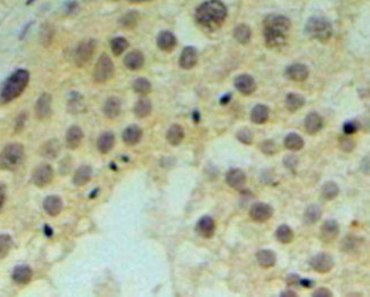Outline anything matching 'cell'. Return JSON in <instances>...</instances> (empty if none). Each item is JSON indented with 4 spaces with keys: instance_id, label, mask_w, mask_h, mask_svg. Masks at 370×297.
Returning <instances> with one entry per match:
<instances>
[{
    "instance_id": "48",
    "label": "cell",
    "mask_w": 370,
    "mask_h": 297,
    "mask_svg": "<svg viewBox=\"0 0 370 297\" xmlns=\"http://www.w3.org/2000/svg\"><path fill=\"white\" fill-rule=\"evenodd\" d=\"M300 164V161H299V157L294 155V154H289V155H286L284 157V165L287 167V169L289 171L292 172H295L296 169H298V166Z\"/></svg>"
},
{
    "instance_id": "16",
    "label": "cell",
    "mask_w": 370,
    "mask_h": 297,
    "mask_svg": "<svg viewBox=\"0 0 370 297\" xmlns=\"http://www.w3.org/2000/svg\"><path fill=\"white\" fill-rule=\"evenodd\" d=\"M197 62H199V52L195 47L187 46L182 49L179 57V66L182 70H191L196 66Z\"/></svg>"
},
{
    "instance_id": "54",
    "label": "cell",
    "mask_w": 370,
    "mask_h": 297,
    "mask_svg": "<svg viewBox=\"0 0 370 297\" xmlns=\"http://www.w3.org/2000/svg\"><path fill=\"white\" fill-rule=\"evenodd\" d=\"M5 200H6V192H5V186L0 184V212H2L3 207H4Z\"/></svg>"
},
{
    "instance_id": "15",
    "label": "cell",
    "mask_w": 370,
    "mask_h": 297,
    "mask_svg": "<svg viewBox=\"0 0 370 297\" xmlns=\"http://www.w3.org/2000/svg\"><path fill=\"white\" fill-rule=\"evenodd\" d=\"M197 235L204 239H211L215 234V221L209 215L202 216L196 224Z\"/></svg>"
},
{
    "instance_id": "22",
    "label": "cell",
    "mask_w": 370,
    "mask_h": 297,
    "mask_svg": "<svg viewBox=\"0 0 370 297\" xmlns=\"http://www.w3.org/2000/svg\"><path fill=\"white\" fill-rule=\"evenodd\" d=\"M43 210L49 216H57L63 211V201L57 195L47 196L43 201Z\"/></svg>"
},
{
    "instance_id": "61",
    "label": "cell",
    "mask_w": 370,
    "mask_h": 297,
    "mask_svg": "<svg viewBox=\"0 0 370 297\" xmlns=\"http://www.w3.org/2000/svg\"><path fill=\"white\" fill-rule=\"evenodd\" d=\"M97 194H98V189H95V190H93V194L90 195V198H93Z\"/></svg>"
},
{
    "instance_id": "36",
    "label": "cell",
    "mask_w": 370,
    "mask_h": 297,
    "mask_svg": "<svg viewBox=\"0 0 370 297\" xmlns=\"http://www.w3.org/2000/svg\"><path fill=\"white\" fill-rule=\"evenodd\" d=\"M153 110L152 102L148 98H140L139 101L136 103L135 107H133V113L138 118H145L148 115H151Z\"/></svg>"
},
{
    "instance_id": "29",
    "label": "cell",
    "mask_w": 370,
    "mask_h": 297,
    "mask_svg": "<svg viewBox=\"0 0 370 297\" xmlns=\"http://www.w3.org/2000/svg\"><path fill=\"white\" fill-rule=\"evenodd\" d=\"M115 145V137L113 132H104L97 140V148L102 154H108Z\"/></svg>"
},
{
    "instance_id": "43",
    "label": "cell",
    "mask_w": 370,
    "mask_h": 297,
    "mask_svg": "<svg viewBox=\"0 0 370 297\" xmlns=\"http://www.w3.org/2000/svg\"><path fill=\"white\" fill-rule=\"evenodd\" d=\"M12 246H13V239L11 236L7 234L0 235V260L5 259V257L9 254V252L12 250Z\"/></svg>"
},
{
    "instance_id": "57",
    "label": "cell",
    "mask_w": 370,
    "mask_h": 297,
    "mask_svg": "<svg viewBox=\"0 0 370 297\" xmlns=\"http://www.w3.org/2000/svg\"><path fill=\"white\" fill-rule=\"evenodd\" d=\"M230 99H231V95H230V93H226L225 96L221 97L220 104H221V105H226V104H228L230 102Z\"/></svg>"
},
{
    "instance_id": "2",
    "label": "cell",
    "mask_w": 370,
    "mask_h": 297,
    "mask_svg": "<svg viewBox=\"0 0 370 297\" xmlns=\"http://www.w3.org/2000/svg\"><path fill=\"white\" fill-rule=\"evenodd\" d=\"M292 28L290 19L281 14H269L263 19V38L266 47L278 48L287 41Z\"/></svg>"
},
{
    "instance_id": "18",
    "label": "cell",
    "mask_w": 370,
    "mask_h": 297,
    "mask_svg": "<svg viewBox=\"0 0 370 297\" xmlns=\"http://www.w3.org/2000/svg\"><path fill=\"white\" fill-rule=\"evenodd\" d=\"M304 128L309 135H317L324 128V120L318 113L311 112L304 118Z\"/></svg>"
},
{
    "instance_id": "31",
    "label": "cell",
    "mask_w": 370,
    "mask_h": 297,
    "mask_svg": "<svg viewBox=\"0 0 370 297\" xmlns=\"http://www.w3.org/2000/svg\"><path fill=\"white\" fill-rule=\"evenodd\" d=\"M92 170L89 165H82L79 167L73 176V184L77 187H82L87 185L91 180Z\"/></svg>"
},
{
    "instance_id": "38",
    "label": "cell",
    "mask_w": 370,
    "mask_h": 297,
    "mask_svg": "<svg viewBox=\"0 0 370 297\" xmlns=\"http://www.w3.org/2000/svg\"><path fill=\"white\" fill-rule=\"evenodd\" d=\"M138 21H139V14H138V12L136 11H131L123 15V16L120 18V21H118V24H120V27L122 29L130 30L136 28Z\"/></svg>"
},
{
    "instance_id": "12",
    "label": "cell",
    "mask_w": 370,
    "mask_h": 297,
    "mask_svg": "<svg viewBox=\"0 0 370 297\" xmlns=\"http://www.w3.org/2000/svg\"><path fill=\"white\" fill-rule=\"evenodd\" d=\"M309 74L308 66L302 63L290 64L285 70V77L294 82H304L309 78Z\"/></svg>"
},
{
    "instance_id": "59",
    "label": "cell",
    "mask_w": 370,
    "mask_h": 297,
    "mask_svg": "<svg viewBox=\"0 0 370 297\" xmlns=\"http://www.w3.org/2000/svg\"><path fill=\"white\" fill-rule=\"evenodd\" d=\"M192 117H194V121L195 122H199L200 118H201V114L199 111H194V113H192Z\"/></svg>"
},
{
    "instance_id": "42",
    "label": "cell",
    "mask_w": 370,
    "mask_h": 297,
    "mask_svg": "<svg viewBox=\"0 0 370 297\" xmlns=\"http://www.w3.org/2000/svg\"><path fill=\"white\" fill-rule=\"evenodd\" d=\"M128 47H129V41L123 37H116L111 40L112 53L114 54L115 56L122 55V54L127 51Z\"/></svg>"
},
{
    "instance_id": "28",
    "label": "cell",
    "mask_w": 370,
    "mask_h": 297,
    "mask_svg": "<svg viewBox=\"0 0 370 297\" xmlns=\"http://www.w3.org/2000/svg\"><path fill=\"white\" fill-rule=\"evenodd\" d=\"M322 216H323L322 207L317 204H311L304 211L303 222L305 226H313L322 219Z\"/></svg>"
},
{
    "instance_id": "6",
    "label": "cell",
    "mask_w": 370,
    "mask_h": 297,
    "mask_svg": "<svg viewBox=\"0 0 370 297\" xmlns=\"http://www.w3.org/2000/svg\"><path fill=\"white\" fill-rule=\"evenodd\" d=\"M114 76V64L107 54H102L97 64L93 67V81L97 83H106Z\"/></svg>"
},
{
    "instance_id": "11",
    "label": "cell",
    "mask_w": 370,
    "mask_h": 297,
    "mask_svg": "<svg viewBox=\"0 0 370 297\" xmlns=\"http://www.w3.org/2000/svg\"><path fill=\"white\" fill-rule=\"evenodd\" d=\"M339 225L336 220H327L324 222V225L320 228V236L319 238L325 244H332L337 239L339 236Z\"/></svg>"
},
{
    "instance_id": "21",
    "label": "cell",
    "mask_w": 370,
    "mask_h": 297,
    "mask_svg": "<svg viewBox=\"0 0 370 297\" xmlns=\"http://www.w3.org/2000/svg\"><path fill=\"white\" fill-rule=\"evenodd\" d=\"M125 66L130 71H138L144 66L145 56L140 51H132L127 54L125 59H123Z\"/></svg>"
},
{
    "instance_id": "55",
    "label": "cell",
    "mask_w": 370,
    "mask_h": 297,
    "mask_svg": "<svg viewBox=\"0 0 370 297\" xmlns=\"http://www.w3.org/2000/svg\"><path fill=\"white\" fill-rule=\"evenodd\" d=\"M280 296H281V297H298L299 295L296 294L294 290H292V289H287V290L281 291V293H280Z\"/></svg>"
},
{
    "instance_id": "1",
    "label": "cell",
    "mask_w": 370,
    "mask_h": 297,
    "mask_svg": "<svg viewBox=\"0 0 370 297\" xmlns=\"http://www.w3.org/2000/svg\"><path fill=\"white\" fill-rule=\"evenodd\" d=\"M228 16V9L221 0H206L195 11L196 23L207 31L219 30Z\"/></svg>"
},
{
    "instance_id": "52",
    "label": "cell",
    "mask_w": 370,
    "mask_h": 297,
    "mask_svg": "<svg viewBox=\"0 0 370 297\" xmlns=\"http://www.w3.org/2000/svg\"><path fill=\"white\" fill-rule=\"evenodd\" d=\"M300 277L298 275L295 274H290L288 275L287 278H286V284H287L288 287H295V286H299V283H300Z\"/></svg>"
},
{
    "instance_id": "53",
    "label": "cell",
    "mask_w": 370,
    "mask_h": 297,
    "mask_svg": "<svg viewBox=\"0 0 370 297\" xmlns=\"http://www.w3.org/2000/svg\"><path fill=\"white\" fill-rule=\"evenodd\" d=\"M299 286H302V287H304V288H312V287L314 286V280L301 278Z\"/></svg>"
},
{
    "instance_id": "19",
    "label": "cell",
    "mask_w": 370,
    "mask_h": 297,
    "mask_svg": "<svg viewBox=\"0 0 370 297\" xmlns=\"http://www.w3.org/2000/svg\"><path fill=\"white\" fill-rule=\"evenodd\" d=\"M121 108H122V103L121 99L115 96L108 97L106 102L104 103L103 105V113L107 118H116L121 114Z\"/></svg>"
},
{
    "instance_id": "51",
    "label": "cell",
    "mask_w": 370,
    "mask_h": 297,
    "mask_svg": "<svg viewBox=\"0 0 370 297\" xmlns=\"http://www.w3.org/2000/svg\"><path fill=\"white\" fill-rule=\"evenodd\" d=\"M313 297H333L332 290L327 287H319L318 289H315L312 293Z\"/></svg>"
},
{
    "instance_id": "25",
    "label": "cell",
    "mask_w": 370,
    "mask_h": 297,
    "mask_svg": "<svg viewBox=\"0 0 370 297\" xmlns=\"http://www.w3.org/2000/svg\"><path fill=\"white\" fill-rule=\"evenodd\" d=\"M83 140V131L80 127L73 126L66 132V146L68 150H77Z\"/></svg>"
},
{
    "instance_id": "30",
    "label": "cell",
    "mask_w": 370,
    "mask_h": 297,
    "mask_svg": "<svg viewBox=\"0 0 370 297\" xmlns=\"http://www.w3.org/2000/svg\"><path fill=\"white\" fill-rule=\"evenodd\" d=\"M166 140L171 146H179L185 138L184 128L180 125H172L166 131Z\"/></svg>"
},
{
    "instance_id": "27",
    "label": "cell",
    "mask_w": 370,
    "mask_h": 297,
    "mask_svg": "<svg viewBox=\"0 0 370 297\" xmlns=\"http://www.w3.org/2000/svg\"><path fill=\"white\" fill-rule=\"evenodd\" d=\"M256 261L261 268L270 269L274 268L277 262V255L271 250H261L256 253Z\"/></svg>"
},
{
    "instance_id": "40",
    "label": "cell",
    "mask_w": 370,
    "mask_h": 297,
    "mask_svg": "<svg viewBox=\"0 0 370 297\" xmlns=\"http://www.w3.org/2000/svg\"><path fill=\"white\" fill-rule=\"evenodd\" d=\"M132 89L138 95L145 96L152 91V83L146 78H138L133 81Z\"/></svg>"
},
{
    "instance_id": "37",
    "label": "cell",
    "mask_w": 370,
    "mask_h": 297,
    "mask_svg": "<svg viewBox=\"0 0 370 297\" xmlns=\"http://www.w3.org/2000/svg\"><path fill=\"white\" fill-rule=\"evenodd\" d=\"M276 238L281 244H290L294 240V231L287 225H281L276 230Z\"/></svg>"
},
{
    "instance_id": "5",
    "label": "cell",
    "mask_w": 370,
    "mask_h": 297,
    "mask_svg": "<svg viewBox=\"0 0 370 297\" xmlns=\"http://www.w3.org/2000/svg\"><path fill=\"white\" fill-rule=\"evenodd\" d=\"M24 160V147L21 143H8L0 153V169L15 171L21 166Z\"/></svg>"
},
{
    "instance_id": "13",
    "label": "cell",
    "mask_w": 370,
    "mask_h": 297,
    "mask_svg": "<svg viewBox=\"0 0 370 297\" xmlns=\"http://www.w3.org/2000/svg\"><path fill=\"white\" fill-rule=\"evenodd\" d=\"M234 85L237 91H239L244 96H250L256 90L255 79L246 73L237 77L234 81Z\"/></svg>"
},
{
    "instance_id": "20",
    "label": "cell",
    "mask_w": 370,
    "mask_h": 297,
    "mask_svg": "<svg viewBox=\"0 0 370 297\" xmlns=\"http://www.w3.org/2000/svg\"><path fill=\"white\" fill-rule=\"evenodd\" d=\"M156 44L162 52L171 53L177 46V38L170 31H162L156 38Z\"/></svg>"
},
{
    "instance_id": "7",
    "label": "cell",
    "mask_w": 370,
    "mask_h": 297,
    "mask_svg": "<svg viewBox=\"0 0 370 297\" xmlns=\"http://www.w3.org/2000/svg\"><path fill=\"white\" fill-rule=\"evenodd\" d=\"M97 41L95 39H87L78 44V47L74 52V64L76 66L81 68L86 66L87 64L91 61L93 54L96 52Z\"/></svg>"
},
{
    "instance_id": "26",
    "label": "cell",
    "mask_w": 370,
    "mask_h": 297,
    "mask_svg": "<svg viewBox=\"0 0 370 297\" xmlns=\"http://www.w3.org/2000/svg\"><path fill=\"white\" fill-rule=\"evenodd\" d=\"M269 107L263 104H258L255 105L251 111V121L254 125H264V123L269 120Z\"/></svg>"
},
{
    "instance_id": "39",
    "label": "cell",
    "mask_w": 370,
    "mask_h": 297,
    "mask_svg": "<svg viewBox=\"0 0 370 297\" xmlns=\"http://www.w3.org/2000/svg\"><path fill=\"white\" fill-rule=\"evenodd\" d=\"M339 194V187L334 181H327L325 182L322 187V196L326 201H333L336 198Z\"/></svg>"
},
{
    "instance_id": "62",
    "label": "cell",
    "mask_w": 370,
    "mask_h": 297,
    "mask_svg": "<svg viewBox=\"0 0 370 297\" xmlns=\"http://www.w3.org/2000/svg\"><path fill=\"white\" fill-rule=\"evenodd\" d=\"M34 2H36V0H28V2H27V5H31V4H33Z\"/></svg>"
},
{
    "instance_id": "46",
    "label": "cell",
    "mask_w": 370,
    "mask_h": 297,
    "mask_svg": "<svg viewBox=\"0 0 370 297\" xmlns=\"http://www.w3.org/2000/svg\"><path fill=\"white\" fill-rule=\"evenodd\" d=\"M260 150H261V152L263 153L264 155L273 156V155L276 154V153H277V146H276V143H275L274 140L268 139V140H264V141L261 142Z\"/></svg>"
},
{
    "instance_id": "60",
    "label": "cell",
    "mask_w": 370,
    "mask_h": 297,
    "mask_svg": "<svg viewBox=\"0 0 370 297\" xmlns=\"http://www.w3.org/2000/svg\"><path fill=\"white\" fill-rule=\"evenodd\" d=\"M144 2H148V0H129V3H131V4H140Z\"/></svg>"
},
{
    "instance_id": "32",
    "label": "cell",
    "mask_w": 370,
    "mask_h": 297,
    "mask_svg": "<svg viewBox=\"0 0 370 297\" xmlns=\"http://www.w3.org/2000/svg\"><path fill=\"white\" fill-rule=\"evenodd\" d=\"M304 139L299 133L290 132L284 139V146L290 152H299L304 147Z\"/></svg>"
},
{
    "instance_id": "17",
    "label": "cell",
    "mask_w": 370,
    "mask_h": 297,
    "mask_svg": "<svg viewBox=\"0 0 370 297\" xmlns=\"http://www.w3.org/2000/svg\"><path fill=\"white\" fill-rule=\"evenodd\" d=\"M246 175L243 170L238 167H233L226 175V182L229 187L235 190H241L246 185Z\"/></svg>"
},
{
    "instance_id": "50",
    "label": "cell",
    "mask_w": 370,
    "mask_h": 297,
    "mask_svg": "<svg viewBox=\"0 0 370 297\" xmlns=\"http://www.w3.org/2000/svg\"><path fill=\"white\" fill-rule=\"evenodd\" d=\"M26 122H27V113L23 112L19 114L16 118V122H15V131L16 132L22 131L24 126H26Z\"/></svg>"
},
{
    "instance_id": "45",
    "label": "cell",
    "mask_w": 370,
    "mask_h": 297,
    "mask_svg": "<svg viewBox=\"0 0 370 297\" xmlns=\"http://www.w3.org/2000/svg\"><path fill=\"white\" fill-rule=\"evenodd\" d=\"M236 138L246 146H250L253 143V132H252L249 128L239 129L236 133Z\"/></svg>"
},
{
    "instance_id": "4",
    "label": "cell",
    "mask_w": 370,
    "mask_h": 297,
    "mask_svg": "<svg viewBox=\"0 0 370 297\" xmlns=\"http://www.w3.org/2000/svg\"><path fill=\"white\" fill-rule=\"evenodd\" d=\"M305 34L313 40L326 43L333 36V26L327 18L322 16L310 17L304 27Z\"/></svg>"
},
{
    "instance_id": "47",
    "label": "cell",
    "mask_w": 370,
    "mask_h": 297,
    "mask_svg": "<svg viewBox=\"0 0 370 297\" xmlns=\"http://www.w3.org/2000/svg\"><path fill=\"white\" fill-rule=\"evenodd\" d=\"M359 129H360V123L358 120H350L344 123L343 132L347 136H352L359 131Z\"/></svg>"
},
{
    "instance_id": "49",
    "label": "cell",
    "mask_w": 370,
    "mask_h": 297,
    "mask_svg": "<svg viewBox=\"0 0 370 297\" xmlns=\"http://www.w3.org/2000/svg\"><path fill=\"white\" fill-rule=\"evenodd\" d=\"M339 148L344 152L350 153V152H352L355 148V142L352 139H350V138H348V137L342 138V139H339Z\"/></svg>"
},
{
    "instance_id": "44",
    "label": "cell",
    "mask_w": 370,
    "mask_h": 297,
    "mask_svg": "<svg viewBox=\"0 0 370 297\" xmlns=\"http://www.w3.org/2000/svg\"><path fill=\"white\" fill-rule=\"evenodd\" d=\"M54 37V29L51 24H43L40 30V42L44 47H48L51 44Z\"/></svg>"
},
{
    "instance_id": "3",
    "label": "cell",
    "mask_w": 370,
    "mask_h": 297,
    "mask_svg": "<svg viewBox=\"0 0 370 297\" xmlns=\"http://www.w3.org/2000/svg\"><path fill=\"white\" fill-rule=\"evenodd\" d=\"M30 81V73L28 70L19 68L12 73L5 81L0 90V103L8 104L18 98L26 90Z\"/></svg>"
},
{
    "instance_id": "34",
    "label": "cell",
    "mask_w": 370,
    "mask_h": 297,
    "mask_svg": "<svg viewBox=\"0 0 370 297\" xmlns=\"http://www.w3.org/2000/svg\"><path fill=\"white\" fill-rule=\"evenodd\" d=\"M286 108L289 112H298L300 108H302L305 104V98L304 96L300 95V93H295V92H290L286 96Z\"/></svg>"
},
{
    "instance_id": "35",
    "label": "cell",
    "mask_w": 370,
    "mask_h": 297,
    "mask_svg": "<svg viewBox=\"0 0 370 297\" xmlns=\"http://www.w3.org/2000/svg\"><path fill=\"white\" fill-rule=\"evenodd\" d=\"M234 38L236 41H238L240 44H246L251 41L252 38V31L251 28L248 26V24H238L236 26L234 29Z\"/></svg>"
},
{
    "instance_id": "56",
    "label": "cell",
    "mask_w": 370,
    "mask_h": 297,
    "mask_svg": "<svg viewBox=\"0 0 370 297\" xmlns=\"http://www.w3.org/2000/svg\"><path fill=\"white\" fill-rule=\"evenodd\" d=\"M78 7V3L77 2H70L67 3V6H66V13L67 14H71L74 9H77Z\"/></svg>"
},
{
    "instance_id": "33",
    "label": "cell",
    "mask_w": 370,
    "mask_h": 297,
    "mask_svg": "<svg viewBox=\"0 0 370 297\" xmlns=\"http://www.w3.org/2000/svg\"><path fill=\"white\" fill-rule=\"evenodd\" d=\"M59 151H61V143L58 140L53 139L47 142H44L40 148V155L42 157L49 158V160H54L56 158L59 154Z\"/></svg>"
},
{
    "instance_id": "14",
    "label": "cell",
    "mask_w": 370,
    "mask_h": 297,
    "mask_svg": "<svg viewBox=\"0 0 370 297\" xmlns=\"http://www.w3.org/2000/svg\"><path fill=\"white\" fill-rule=\"evenodd\" d=\"M34 112H36V116L38 120L43 121L51 117L52 115V96L49 93L44 92L38 98L36 103V107H34Z\"/></svg>"
},
{
    "instance_id": "23",
    "label": "cell",
    "mask_w": 370,
    "mask_h": 297,
    "mask_svg": "<svg viewBox=\"0 0 370 297\" xmlns=\"http://www.w3.org/2000/svg\"><path fill=\"white\" fill-rule=\"evenodd\" d=\"M33 277V271L29 265H17L15 266L12 274V279L17 285H27L31 281Z\"/></svg>"
},
{
    "instance_id": "8",
    "label": "cell",
    "mask_w": 370,
    "mask_h": 297,
    "mask_svg": "<svg viewBox=\"0 0 370 297\" xmlns=\"http://www.w3.org/2000/svg\"><path fill=\"white\" fill-rule=\"evenodd\" d=\"M54 180V169L49 164H40L32 172V182L38 188H44Z\"/></svg>"
},
{
    "instance_id": "41",
    "label": "cell",
    "mask_w": 370,
    "mask_h": 297,
    "mask_svg": "<svg viewBox=\"0 0 370 297\" xmlns=\"http://www.w3.org/2000/svg\"><path fill=\"white\" fill-rule=\"evenodd\" d=\"M85 104H83L82 97L80 93L72 92V95L68 99V112L73 114H78L81 111H85Z\"/></svg>"
},
{
    "instance_id": "58",
    "label": "cell",
    "mask_w": 370,
    "mask_h": 297,
    "mask_svg": "<svg viewBox=\"0 0 370 297\" xmlns=\"http://www.w3.org/2000/svg\"><path fill=\"white\" fill-rule=\"evenodd\" d=\"M43 231H44V235H46V237H48V238H51V237H53V229L49 226H44L43 228Z\"/></svg>"
},
{
    "instance_id": "9",
    "label": "cell",
    "mask_w": 370,
    "mask_h": 297,
    "mask_svg": "<svg viewBox=\"0 0 370 297\" xmlns=\"http://www.w3.org/2000/svg\"><path fill=\"white\" fill-rule=\"evenodd\" d=\"M310 265L315 272L325 275L328 274L329 271H332L335 265V261L332 255L326 253V252H322V253L315 254L312 259H311Z\"/></svg>"
},
{
    "instance_id": "10",
    "label": "cell",
    "mask_w": 370,
    "mask_h": 297,
    "mask_svg": "<svg viewBox=\"0 0 370 297\" xmlns=\"http://www.w3.org/2000/svg\"><path fill=\"white\" fill-rule=\"evenodd\" d=\"M273 215H274L273 206L266 204V203H261V202L254 203L250 209L251 219L255 222H260V224L269 221L271 217H273Z\"/></svg>"
},
{
    "instance_id": "24",
    "label": "cell",
    "mask_w": 370,
    "mask_h": 297,
    "mask_svg": "<svg viewBox=\"0 0 370 297\" xmlns=\"http://www.w3.org/2000/svg\"><path fill=\"white\" fill-rule=\"evenodd\" d=\"M142 138V129L139 126L132 125L128 127L122 133V140L127 146H136Z\"/></svg>"
}]
</instances>
